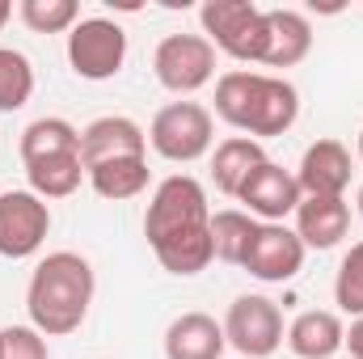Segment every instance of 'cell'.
Returning <instances> with one entry per match:
<instances>
[{"label":"cell","mask_w":363,"mask_h":359,"mask_svg":"<svg viewBox=\"0 0 363 359\" xmlns=\"http://www.w3.org/2000/svg\"><path fill=\"white\" fill-rule=\"evenodd\" d=\"M144 237L157 254V263L169 275H199L211 267L216 250H211V207H207V190L190 174L165 178L144 211Z\"/></svg>","instance_id":"obj_1"},{"label":"cell","mask_w":363,"mask_h":359,"mask_svg":"<svg viewBox=\"0 0 363 359\" xmlns=\"http://www.w3.org/2000/svg\"><path fill=\"white\" fill-rule=\"evenodd\" d=\"M93 292H97V275H93L89 258H81V254H72V250L47 254V258L34 267L30 287H26L30 326H34L43 338H64V334L81 330L85 317H89Z\"/></svg>","instance_id":"obj_2"},{"label":"cell","mask_w":363,"mask_h":359,"mask_svg":"<svg viewBox=\"0 0 363 359\" xmlns=\"http://www.w3.org/2000/svg\"><path fill=\"white\" fill-rule=\"evenodd\" d=\"M216 114L233 131H241V136H250V140L262 144L271 136H283L296 123L300 93L283 77L237 68V72H224L216 81Z\"/></svg>","instance_id":"obj_3"},{"label":"cell","mask_w":363,"mask_h":359,"mask_svg":"<svg viewBox=\"0 0 363 359\" xmlns=\"http://www.w3.org/2000/svg\"><path fill=\"white\" fill-rule=\"evenodd\" d=\"M199 21H203V38L228 60L241 64L267 60V9L250 0H207L199 9Z\"/></svg>","instance_id":"obj_4"},{"label":"cell","mask_w":363,"mask_h":359,"mask_svg":"<svg viewBox=\"0 0 363 359\" xmlns=\"http://www.w3.org/2000/svg\"><path fill=\"white\" fill-rule=\"evenodd\" d=\"M211 140H216V118L199 101H169V106H161L152 114V127H148L152 153L174 161V165H190V161L207 157Z\"/></svg>","instance_id":"obj_5"},{"label":"cell","mask_w":363,"mask_h":359,"mask_svg":"<svg viewBox=\"0 0 363 359\" xmlns=\"http://www.w3.org/2000/svg\"><path fill=\"white\" fill-rule=\"evenodd\" d=\"M68 64L81 81H110L127 64V34L110 17H81L68 34Z\"/></svg>","instance_id":"obj_6"},{"label":"cell","mask_w":363,"mask_h":359,"mask_svg":"<svg viewBox=\"0 0 363 359\" xmlns=\"http://www.w3.org/2000/svg\"><path fill=\"white\" fill-rule=\"evenodd\" d=\"M283 313L271 296H237L224 313V338L241 359H267L283 347Z\"/></svg>","instance_id":"obj_7"},{"label":"cell","mask_w":363,"mask_h":359,"mask_svg":"<svg viewBox=\"0 0 363 359\" xmlns=\"http://www.w3.org/2000/svg\"><path fill=\"white\" fill-rule=\"evenodd\" d=\"M152 72L169 93H199L216 77V47L203 34H165L152 51Z\"/></svg>","instance_id":"obj_8"},{"label":"cell","mask_w":363,"mask_h":359,"mask_svg":"<svg viewBox=\"0 0 363 359\" xmlns=\"http://www.w3.org/2000/svg\"><path fill=\"white\" fill-rule=\"evenodd\" d=\"M51 233V207L34 190H0V258H34Z\"/></svg>","instance_id":"obj_9"},{"label":"cell","mask_w":363,"mask_h":359,"mask_svg":"<svg viewBox=\"0 0 363 359\" xmlns=\"http://www.w3.org/2000/svg\"><path fill=\"white\" fill-rule=\"evenodd\" d=\"M241 203H245V211L254 216V220H262V224H283L287 216H296V207H300V182L291 170H283L279 161H262L245 186H241V194H237Z\"/></svg>","instance_id":"obj_10"},{"label":"cell","mask_w":363,"mask_h":359,"mask_svg":"<svg viewBox=\"0 0 363 359\" xmlns=\"http://www.w3.org/2000/svg\"><path fill=\"white\" fill-rule=\"evenodd\" d=\"M304 254L308 250L296 237V228H287V224H258L241 267L250 270L254 279H262V283H287V279L300 275Z\"/></svg>","instance_id":"obj_11"},{"label":"cell","mask_w":363,"mask_h":359,"mask_svg":"<svg viewBox=\"0 0 363 359\" xmlns=\"http://www.w3.org/2000/svg\"><path fill=\"white\" fill-rule=\"evenodd\" d=\"M127 157H148V131L127 118V114H101L81 131V165L89 174L93 165L106 161H127Z\"/></svg>","instance_id":"obj_12"},{"label":"cell","mask_w":363,"mask_h":359,"mask_svg":"<svg viewBox=\"0 0 363 359\" xmlns=\"http://www.w3.org/2000/svg\"><path fill=\"white\" fill-rule=\"evenodd\" d=\"M300 194H321V199H342L351 186V153L342 140H317L304 148L296 165Z\"/></svg>","instance_id":"obj_13"},{"label":"cell","mask_w":363,"mask_h":359,"mask_svg":"<svg viewBox=\"0 0 363 359\" xmlns=\"http://www.w3.org/2000/svg\"><path fill=\"white\" fill-rule=\"evenodd\" d=\"M351 228V203L347 199H321L304 194L296 207V237L304 250H334Z\"/></svg>","instance_id":"obj_14"},{"label":"cell","mask_w":363,"mask_h":359,"mask_svg":"<svg viewBox=\"0 0 363 359\" xmlns=\"http://www.w3.org/2000/svg\"><path fill=\"white\" fill-rule=\"evenodd\" d=\"M224 347V326L211 313H182L165 330V359H220Z\"/></svg>","instance_id":"obj_15"},{"label":"cell","mask_w":363,"mask_h":359,"mask_svg":"<svg viewBox=\"0 0 363 359\" xmlns=\"http://www.w3.org/2000/svg\"><path fill=\"white\" fill-rule=\"evenodd\" d=\"M313 51V26L296 9H267V68H296Z\"/></svg>","instance_id":"obj_16"},{"label":"cell","mask_w":363,"mask_h":359,"mask_svg":"<svg viewBox=\"0 0 363 359\" xmlns=\"http://www.w3.org/2000/svg\"><path fill=\"white\" fill-rule=\"evenodd\" d=\"M347 343V326L330 309H308L287 326V347L300 359H334Z\"/></svg>","instance_id":"obj_17"},{"label":"cell","mask_w":363,"mask_h":359,"mask_svg":"<svg viewBox=\"0 0 363 359\" xmlns=\"http://www.w3.org/2000/svg\"><path fill=\"white\" fill-rule=\"evenodd\" d=\"M262 161H267V148H262L258 140H250V136H228L224 144H216V157H211V182H216V190L228 194V199H237L241 186H245V178H250Z\"/></svg>","instance_id":"obj_18"},{"label":"cell","mask_w":363,"mask_h":359,"mask_svg":"<svg viewBox=\"0 0 363 359\" xmlns=\"http://www.w3.org/2000/svg\"><path fill=\"white\" fill-rule=\"evenodd\" d=\"M85 174L81 165V153H60V157H38V161H26V182L38 199H68Z\"/></svg>","instance_id":"obj_19"},{"label":"cell","mask_w":363,"mask_h":359,"mask_svg":"<svg viewBox=\"0 0 363 359\" xmlns=\"http://www.w3.org/2000/svg\"><path fill=\"white\" fill-rule=\"evenodd\" d=\"M148 157H127V161H106V165H93L89 170V186L110 199V203H123V199H135L148 190Z\"/></svg>","instance_id":"obj_20"},{"label":"cell","mask_w":363,"mask_h":359,"mask_svg":"<svg viewBox=\"0 0 363 359\" xmlns=\"http://www.w3.org/2000/svg\"><path fill=\"white\" fill-rule=\"evenodd\" d=\"M21 165L38 157H60V153H81V131L68 118H34L21 131Z\"/></svg>","instance_id":"obj_21"},{"label":"cell","mask_w":363,"mask_h":359,"mask_svg":"<svg viewBox=\"0 0 363 359\" xmlns=\"http://www.w3.org/2000/svg\"><path fill=\"white\" fill-rule=\"evenodd\" d=\"M258 224H262V220H254L250 211H237V207L216 211V216H211V250H216V258L241 267V263H245V250H250V241H254V233H258Z\"/></svg>","instance_id":"obj_22"},{"label":"cell","mask_w":363,"mask_h":359,"mask_svg":"<svg viewBox=\"0 0 363 359\" xmlns=\"http://www.w3.org/2000/svg\"><path fill=\"white\" fill-rule=\"evenodd\" d=\"M34 97V68L21 51L0 47V114L21 110Z\"/></svg>","instance_id":"obj_23"},{"label":"cell","mask_w":363,"mask_h":359,"mask_svg":"<svg viewBox=\"0 0 363 359\" xmlns=\"http://www.w3.org/2000/svg\"><path fill=\"white\" fill-rule=\"evenodd\" d=\"M17 17L34 30V34H72V26L81 21V4L77 0H21Z\"/></svg>","instance_id":"obj_24"},{"label":"cell","mask_w":363,"mask_h":359,"mask_svg":"<svg viewBox=\"0 0 363 359\" xmlns=\"http://www.w3.org/2000/svg\"><path fill=\"white\" fill-rule=\"evenodd\" d=\"M334 304L347 317H363V241L342 254V267L334 275Z\"/></svg>","instance_id":"obj_25"},{"label":"cell","mask_w":363,"mask_h":359,"mask_svg":"<svg viewBox=\"0 0 363 359\" xmlns=\"http://www.w3.org/2000/svg\"><path fill=\"white\" fill-rule=\"evenodd\" d=\"M0 359H51V351L34 326H9L0 330Z\"/></svg>","instance_id":"obj_26"},{"label":"cell","mask_w":363,"mask_h":359,"mask_svg":"<svg viewBox=\"0 0 363 359\" xmlns=\"http://www.w3.org/2000/svg\"><path fill=\"white\" fill-rule=\"evenodd\" d=\"M342 347H347L355 359H363V317L351 321V330H347V343H342Z\"/></svg>","instance_id":"obj_27"},{"label":"cell","mask_w":363,"mask_h":359,"mask_svg":"<svg viewBox=\"0 0 363 359\" xmlns=\"http://www.w3.org/2000/svg\"><path fill=\"white\" fill-rule=\"evenodd\" d=\"M9 17H13V4H9V0H0V30H4V21H9Z\"/></svg>","instance_id":"obj_28"},{"label":"cell","mask_w":363,"mask_h":359,"mask_svg":"<svg viewBox=\"0 0 363 359\" xmlns=\"http://www.w3.org/2000/svg\"><path fill=\"white\" fill-rule=\"evenodd\" d=\"M359 157H363V127H359Z\"/></svg>","instance_id":"obj_29"},{"label":"cell","mask_w":363,"mask_h":359,"mask_svg":"<svg viewBox=\"0 0 363 359\" xmlns=\"http://www.w3.org/2000/svg\"><path fill=\"white\" fill-rule=\"evenodd\" d=\"M359 216H363V186H359Z\"/></svg>","instance_id":"obj_30"},{"label":"cell","mask_w":363,"mask_h":359,"mask_svg":"<svg viewBox=\"0 0 363 359\" xmlns=\"http://www.w3.org/2000/svg\"><path fill=\"white\" fill-rule=\"evenodd\" d=\"M237 359H241V355H237Z\"/></svg>","instance_id":"obj_31"}]
</instances>
